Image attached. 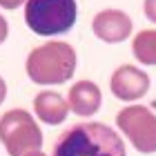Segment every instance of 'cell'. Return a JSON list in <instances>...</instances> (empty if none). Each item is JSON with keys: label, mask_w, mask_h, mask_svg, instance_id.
<instances>
[{"label": "cell", "mask_w": 156, "mask_h": 156, "mask_svg": "<svg viewBox=\"0 0 156 156\" xmlns=\"http://www.w3.org/2000/svg\"><path fill=\"white\" fill-rule=\"evenodd\" d=\"M51 156H125V143L109 125L78 123L58 136Z\"/></svg>", "instance_id": "1"}, {"label": "cell", "mask_w": 156, "mask_h": 156, "mask_svg": "<svg viewBox=\"0 0 156 156\" xmlns=\"http://www.w3.org/2000/svg\"><path fill=\"white\" fill-rule=\"evenodd\" d=\"M25 72L36 85H62L76 72V49L69 42L49 40L31 49L25 62Z\"/></svg>", "instance_id": "2"}, {"label": "cell", "mask_w": 156, "mask_h": 156, "mask_svg": "<svg viewBox=\"0 0 156 156\" xmlns=\"http://www.w3.org/2000/svg\"><path fill=\"white\" fill-rule=\"evenodd\" d=\"M76 0H27L25 25L36 36H62L76 25Z\"/></svg>", "instance_id": "3"}, {"label": "cell", "mask_w": 156, "mask_h": 156, "mask_svg": "<svg viewBox=\"0 0 156 156\" xmlns=\"http://www.w3.org/2000/svg\"><path fill=\"white\" fill-rule=\"evenodd\" d=\"M0 143L9 156H29L42 150V132L27 109H9L0 118Z\"/></svg>", "instance_id": "4"}, {"label": "cell", "mask_w": 156, "mask_h": 156, "mask_svg": "<svg viewBox=\"0 0 156 156\" xmlns=\"http://www.w3.org/2000/svg\"><path fill=\"white\" fill-rule=\"evenodd\" d=\"M116 125L138 154H156V114L150 107H123L116 114Z\"/></svg>", "instance_id": "5"}, {"label": "cell", "mask_w": 156, "mask_h": 156, "mask_svg": "<svg viewBox=\"0 0 156 156\" xmlns=\"http://www.w3.org/2000/svg\"><path fill=\"white\" fill-rule=\"evenodd\" d=\"M109 89L118 101L134 103L150 91V76L136 65H120L109 80Z\"/></svg>", "instance_id": "6"}, {"label": "cell", "mask_w": 156, "mask_h": 156, "mask_svg": "<svg viewBox=\"0 0 156 156\" xmlns=\"http://www.w3.org/2000/svg\"><path fill=\"white\" fill-rule=\"evenodd\" d=\"M132 18L120 9H103L91 20V31L94 36L109 45H118L132 36Z\"/></svg>", "instance_id": "7"}, {"label": "cell", "mask_w": 156, "mask_h": 156, "mask_svg": "<svg viewBox=\"0 0 156 156\" xmlns=\"http://www.w3.org/2000/svg\"><path fill=\"white\" fill-rule=\"evenodd\" d=\"M67 103H69V109L74 112L76 116H83V118H89L94 116L103 105V94L98 89L96 83L91 80H78L72 89H69V96H67Z\"/></svg>", "instance_id": "8"}, {"label": "cell", "mask_w": 156, "mask_h": 156, "mask_svg": "<svg viewBox=\"0 0 156 156\" xmlns=\"http://www.w3.org/2000/svg\"><path fill=\"white\" fill-rule=\"evenodd\" d=\"M69 112V103L58 91H40L34 98V114L47 125H62Z\"/></svg>", "instance_id": "9"}, {"label": "cell", "mask_w": 156, "mask_h": 156, "mask_svg": "<svg viewBox=\"0 0 156 156\" xmlns=\"http://www.w3.org/2000/svg\"><path fill=\"white\" fill-rule=\"evenodd\" d=\"M132 54L140 65H156V29H143L132 40Z\"/></svg>", "instance_id": "10"}, {"label": "cell", "mask_w": 156, "mask_h": 156, "mask_svg": "<svg viewBox=\"0 0 156 156\" xmlns=\"http://www.w3.org/2000/svg\"><path fill=\"white\" fill-rule=\"evenodd\" d=\"M143 11H145V18L150 20V23L156 25V0H145Z\"/></svg>", "instance_id": "11"}, {"label": "cell", "mask_w": 156, "mask_h": 156, "mask_svg": "<svg viewBox=\"0 0 156 156\" xmlns=\"http://www.w3.org/2000/svg\"><path fill=\"white\" fill-rule=\"evenodd\" d=\"M27 0H0V7L2 9H18L20 5H25Z\"/></svg>", "instance_id": "12"}, {"label": "cell", "mask_w": 156, "mask_h": 156, "mask_svg": "<svg viewBox=\"0 0 156 156\" xmlns=\"http://www.w3.org/2000/svg\"><path fill=\"white\" fill-rule=\"evenodd\" d=\"M7 36H9V25H7L5 16H0V45L7 40Z\"/></svg>", "instance_id": "13"}, {"label": "cell", "mask_w": 156, "mask_h": 156, "mask_svg": "<svg viewBox=\"0 0 156 156\" xmlns=\"http://www.w3.org/2000/svg\"><path fill=\"white\" fill-rule=\"evenodd\" d=\"M5 98H7V83H5V78L0 76V105L5 103Z\"/></svg>", "instance_id": "14"}, {"label": "cell", "mask_w": 156, "mask_h": 156, "mask_svg": "<svg viewBox=\"0 0 156 156\" xmlns=\"http://www.w3.org/2000/svg\"><path fill=\"white\" fill-rule=\"evenodd\" d=\"M29 156H45L42 152H34V154H29Z\"/></svg>", "instance_id": "15"}]
</instances>
